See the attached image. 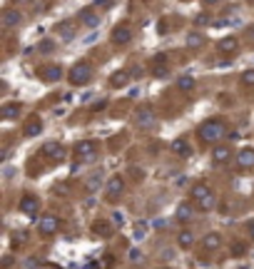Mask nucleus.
<instances>
[{
    "mask_svg": "<svg viewBox=\"0 0 254 269\" xmlns=\"http://www.w3.org/2000/svg\"><path fill=\"white\" fill-rule=\"evenodd\" d=\"M227 135H229V130H227V122L222 117H209L197 127V137L204 145H219Z\"/></svg>",
    "mask_w": 254,
    "mask_h": 269,
    "instance_id": "f257e3e1",
    "label": "nucleus"
},
{
    "mask_svg": "<svg viewBox=\"0 0 254 269\" xmlns=\"http://www.w3.org/2000/svg\"><path fill=\"white\" fill-rule=\"evenodd\" d=\"M189 199L197 204L199 212H209V209L217 207V192H214L207 182H197V184H192V189H189Z\"/></svg>",
    "mask_w": 254,
    "mask_h": 269,
    "instance_id": "f03ea898",
    "label": "nucleus"
},
{
    "mask_svg": "<svg viewBox=\"0 0 254 269\" xmlns=\"http://www.w3.org/2000/svg\"><path fill=\"white\" fill-rule=\"evenodd\" d=\"M92 75H95L92 65H90L87 60H80V63H75V65L70 68V73H68V83H70L73 88H85V85L92 80Z\"/></svg>",
    "mask_w": 254,
    "mask_h": 269,
    "instance_id": "7ed1b4c3",
    "label": "nucleus"
},
{
    "mask_svg": "<svg viewBox=\"0 0 254 269\" xmlns=\"http://www.w3.org/2000/svg\"><path fill=\"white\" fill-rule=\"evenodd\" d=\"M75 157L80 162H95L100 157V145L95 140H80L75 145Z\"/></svg>",
    "mask_w": 254,
    "mask_h": 269,
    "instance_id": "20e7f679",
    "label": "nucleus"
},
{
    "mask_svg": "<svg viewBox=\"0 0 254 269\" xmlns=\"http://www.w3.org/2000/svg\"><path fill=\"white\" fill-rule=\"evenodd\" d=\"M132 120H135V127H137V130H150V127L157 122L155 107H152V105H142V107H137Z\"/></svg>",
    "mask_w": 254,
    "mask_h": 269,
    "instance_id": "39448f33",
    "label": "nucleus"
},
{
    "mask_svg": "<svg viewBox=\"0 0 254 269\" xmlns=\"http://www.w3.org/2000/svg\"><path fill=\"white\" fill-rule=\"evenodd\" d=\"M40 155H43L45 160H50V162H63V160H65V155H68V150H65L60 142L48 140V142L40 147Z\"/></svg>",
    "mask_w": 254,
    "mask_h": 269,
    "instance_id": "423d86ee",
    "label": "nucleus"
},
{
    "mask_svg": "<svg viewBox=\"0 0 254 269\" xmlns=\"http://www.w3.org/2000/svg\"><path fill=\"white\" fill-rule=\"evenodd\" d=\"M122 192H125V177H122V175H112V177L107 179V184H105V197H107V202H117V199L122 197Z\"/></svg>",
    "mask_w": 254,
    "mask_h": 269,
    "instance_id": "0eeeda50",
    "label": "nucleus"
},
{
    "mask_svg": "<svg viewBox=\"0 0 254 269\" xmlns=\"http://www.w3.org/2000/svg\"><path fill=\"white\" fill-rule=\"evenodd\" d=\"M58 229H60V219L55 214H40V219H38L40 237H53V234H58Z\"/></svg>",
    "mask_w": 254,
    "mask_h": 269,
    "instance_id": "6e6552de",
    "label": "nucleus"
},
{
    "mask_svg": "<svg viewBox=\"0 0 254 269\" xmlns=\"http://www.w3.org/2000/svg\"><path fill=\"white\" fill-rule=\"evenodd\" d=\"M197 204L192 202V199H184V202H179L177 204V209H174V219L177 222H182V224H187V222H192L194 217H197Z\"/></svg>",
    "mask_w": 254,
    "mask_h": 269,
    "instance_id": "1a4fd4ad",
    "label": "nucleus"
},
{
    "mask_svg": "<svg viewBox=\"0 0 254 269\" xmlns=\"http://www.w3.org/2000/svg\"><path fill=\"white\" fill-rule=\"evenodd\" d=\"M110 40H112L115 45H120V48L127 45V43L132 40V25H130V23H120V25H115Z\"/></svg>",
    "mask_w": 254,
    "mask_h": 269,
    "instance_id": "9d476101",
    "label": "nucleus"
},
{
    "mask_svg": "<svg viewBox=\"0 0 254 269\" xmlns=\"http://www.w3.org/2000/svg\"><path fill=\"white\" fill-rule=\"evenodd\" d=\"M18 209H20V214L35 217V214H40V199L35 194H23L18 202Z\"/></svg>",
    "mask_w": 254,
    "mask_h": 269,
    "instance_id": "9b49d317",
    "label": "nucleus"
},
{
    "mask_svg": "<svg viewBox=\"0 0 254 269\" xmlns=\"http://www.w3.org/2000/svg\"><path fill=\"white\" fill-rule=\"evenodd\" d=\"M219 247H222V234H219V232H207V234L202 237V242H199V249H202L204 254L219 252Z\"/></svg>",
    "mask_w": 254,
    "mask_h": 269,
    "instance_id": "f8f14e48",
    "label": "nucleus"
},
{
    "mask_svg": "<svg viewBox=\"0 0 254 269\" xmlns=\"http://www.w3.org/2000/svg\"><path fill=\"white\" fill-rule=\"evenodd\" d=\"M232 157H237V155L232 152V147H229V145H217V147L212 150V162H214L217 167L229 165V160H232Z\"/></svg>",
    "mask_w": 254,
    "mask_h": 269,
    "instance_id": "ddd939ff",
    "label": "nucleus"
},
{
    "mask_svg": "<svg viewBox=\"0 0 254 269\" xmlns=\"http://www.w3.org/2000/svg\"><path fill=\"white\" fill-rule=\"evenodd\" d=\"M152 75L155 78H167L169 75V58L165 53H160V55L152 58Z\"/></svg>",
    "mask_w": 254,
    "mask_h": 269,
    "instance_id": "4468645a",
    "label": "nucleus"
},
{
    "mask_svg": "<svg viewBox=\"0 0 254 269\" xmlns=\"http://www.w3.org/2000/svg\"><path fill=\"white\" fill-rule=\"evenodd\" d=\"M43 130H45V125H43V120H40L38 115L28 117L25 125H23V135H25V137H38V135H43Z\"/></svg>",
    "mask_w": 254,
    "mask_h": 269,
    "instance_id": "2eb2a0df",
    "label": "nucleus"
},
{
    "mask_svg": "<svg viewBox=\"0 0 254 269\" xmlns=\"http://www.w3.org/2000/svg\"><path fill=\"white\" fill-rule=\"evenodd\" d=\"M217 50H219L222 55H232V53H237V50H239V38H237V35H224V38H219Z\"/></svg>",
    "mask_w": 254,
    "mask_h": 269,
    "instance_id": "dca6fc26",
    "label": "nucleus"
},
{
    "mask_svg": "<svg viewBox=\"0 0 254 269\" xmlns=\"http://www.w3.org/2000/svg\"><path fill=\"white\" fill-rule=\"evenodd\" d=\"M234 160H237V167H239V170H252V167H254V147L239 150Z\"/></svg>",
    "mask_w": 254,
    "mask_h": 269,
    "instance_id": "f3484780",
    "label": "nucleus"
},
{
    "mask_svg": "<svg viewBox=\"0 0 254 269\" xmlns=\"http://www.w3.org/2000/svg\"><path fill=\"white\" fill-rule=\"evenodd\" d=\"M20 112H23V105H20V102H5L3 107H0V117H3L5 122L18 120V117H20Z\"/></svg>",
    "mask_w": 254,
    "mask_h": 269,
    "instance_id": "a211bd4d",
    "label": "nucleus"
},
{
    "mask_svg": "<svg viewBox=\"0 0 254 269\" xmlns=\"http://www.w3.org/2000/svg\"><path fill=\"white\" fill-rule=\"evenodd\" d=\"M80 23H83L85 28H97V25L102 23V15H100L95 8H85V10L80 13Z\"/></svg>",
    "mask_w": 254,
    "mask_h": 269,
    "instance_id": "6ab92c4d",
    "label": "nucleus"
},
{
    "mask_svg": "<svg viewBox=\"0 0 254 269\" xmlns=\"http://www.w3.org/2000/svg\"><path fill=\"white\" fill-rule=\"evenodd\" d=\"M63 75H65V73H63L60 65H45V68L40 70V80H43V83H60Z\"/></svg>",
    "mask_w": 254,
    "mask_h": 269,
    "instance_id": "aec40b11",
    "label": "nucleus"
},
{
    "mask_svg": "<svg viewBox=\"0 0 254 269\" xmlns=\"http://www.w3.org/2000/svg\"><path fill=\"white\" fill-rule=\"evenodd\" d=\"M55 33H58L63 40H73V38L78 35V25H75L73 20H63V23L55 25Z\"/></svg>",
    "mask_w": 254,
    "mask_h": 269,
    "instance_id": "412c9836",
    "label": "nucleus"
},
{
    "mask_svg": "<svg viewBox=\"0 0 254 269\" xmlns=\"http://www.w3.org/2000/svg\"><path fill=\"white\" fill-rule=\"evenodd\" d=\"M92 234L95 237H102V239H110L112 237V224L107 219H95L92 222Z\"/></svg>",
    "mask_w": 254,
    "mask_h": 269,
    "instance_id": "4be33fe9",
    "label": "nucleus"
},
{
    "mask_svg": "<svg viewBox=\"0 0 254 269\" xmlns=\"http://www.w3.org/2000/svg\"><path fill=\"white\" fill-rule=\"evenodd\" d=\"M130 80H132V75H130L127 70H117V73L110 75V88H115V90L120 88V90H122V88H127Z\"/></svg>",
    "mask_w": 254,
    "mask_h": 269,
    "instance_id": "5701e85b",
    "label": "nucleus"
},
{
    "mask_svg": "<svg viewBox=\"0 0 254 269\" xmlns=\"http://www.w3.org/2000/svg\"><path fill=\"white\" fill-rule=\"evenodd\" d=\"M20 23H23V15H20L18 10L8 8V10L3 13V28H15V25H20Z\"/></svg>",
    "mask_w": 254,
    "mask_h": 269,
    "instance_id": "b1692460",
    "label": "nucleus"
},
{
    "mask_svg": "<svg viewBox=\"0 0 254 269\" xmlns=\"http://www.w3.org/2000/svg\"><path fill=\"white\" fill-rule=\"evenodd\" d=\"M177 247L179 249H192L194 247V232L192 229H182L177 234Z\"/></svg>",
    "mask_w": 254,
    "mask_h": 269,
    "instance_id": "393cba45",
    "label": "nucleus"
},
{
    "mask_svg": "<svg viewBox=\"0 0 254 269\" xmlns=\"http://www.w3.org/2000/svg\"><path fill=\"white\" fill-rule=\"evenodd\" d=\"M172 152L179 155V157H189V155H192V147H189V142H187L184 137H177V140L172 142Z\"/></svg>",
    "mask_w": 254,
    "mask_h": 269,
    "instance_id": "a878e982",
    "label": "nucleus"
},
{
    "mask_svg": "<svg viewBox=\"0 0 254 269\" xmlns=\"http://www.w3.org/2000/svg\"><path fill=\"white\" fill-rule=\"evenodd\" d=\"M194 88H197V83H194L192 75H179V78H177V90H179V92H192Z\"/></svg>",
    "mask_w": 254,
    "mask_h": 269,
    "instance_id": "bb28decb",
    "label": "nucleus"
},
{
    "mask_svg": "<svg viewBox=\"0 0 254 269\" xmlns=\"http://www.w3.org/2000/svg\"><path fill=\"white\" fill-rule=\"evenodd\" d=\"M100 184H102V175H100V172H92V175L85 179V187H87V192H95V189H100Z\"/></svg>",
    "mask_w": 254,
    "mask_h": 269,
    "instance_id": "cd10ccee",
    "label": "nucleus"
},
{
    "mask_svg": "<svg viewBox=\"0 0 254 269\" xmlns=\"http://www.w3.org/2000/svg\"><path fill=\"white\" fill-rule=\"evenodd\" d=\"M239 85H242V88H247V90H252V88H254V68H252V70H244V73L239 75Z\"/></svg>",
    "mask_w": 254,
    "mask_h": 269,
    "instance_id": "c85d7f7f",
    "label": "nucleus"
},
{
    "mask_svg": "<svg viewBox=\"0 0 254 269\" xmlns=\"http://www.w3.org/2000/svg\"><path fill=\"white\" fill-rule=\"evenodd\" d=\"M204 45V38L199 33H189L187 35V48H202Z\"/></svg>",
    "mask_w": 254,
    "mask_h": 269,
    "instance_id": "c756f323",
    "label": "nucleus"
},
{
    "mask_svg": "<svg viewBox=\"0 0 254 269\" xmlns=\"http://www.w3.org/2000/svg\"><path fill=\"white\" fill-rule=\"evenodd\" d=\"M229 252H232V257H244L247 254V244L244 242H232V247H229Z\"/></svg>",
    "mask_w": 254,
    "mask_h": 269,
    "instance_id": "7c9ffc66",
    "label": "nucleus"
},
{
    "mask_svg": "<svg viewBox=\"0 0 254 269\" xmlns=\"http://www.w3.org/2000/svg\"><path fill=\"white\" fill-rule=\"evenodd\" d=\"M130 179L132 182H142L145 179V170L142 167H130Z\"/></svg>",
    "mask_w": 254,
    "mask_h": 269,
    "instance_id": "2f4dec72",
    "label": "nucleus"
},
{
    "mask_svg": "<svg viewBox=\"0 0 254 269\" xmlns=\"http://www.w3.org/2000/svg\"><path fill=\"white\" fill-rule=\"evenodd\" d=\"M147 237V222H137L135 224V239H145Z\"/></svg>",
    "mask_w": 254,
    "mask_h": 269,
    "instance_id": "473e14b6",
    "label": "nucleus"
},
{
    "mask_svg": "<svg viewBox=\"0 0 254 269\" xmlns=\"http://www.w3.org/2000/svg\"><path fill=\"white\" fill-rule=\"evenodd\" d=\"M38 50H40V53H53V50H55V43H53V40H40V43H38Z\"/></svg>",
    "mask_w": 254,
    "mask_h": 269,
    "instance_id": "72a5a7b5",
    "label": "nucleus"
},
{
    "mask_svg": "<svg viewBox=\"0 0 254 269\" xmlns=\"http://www.w3.org/2000/svg\"><path fill=\"white\" fill-rule=\"evenodd\" d=\"M130 262H142V252L140 249H130Z\"/></svg>",
    "mask_w": 254,
    "mask_h": 269,
    "instance_id": "f704fd0d",
    "label": "nucleus"
},
{
    "mask_svg": "<svg viewBox=\"0 0 254 269\" xmlns=\"http://www.w3.org/2000/svg\"><path fill=\"white\" fill-rule=\"evenodd\" d=\"M207 23H209L207 15H197V18H194V25H197V28H199V25H207Z\"/></svg>",
    "mask_w": 254,
    "mask_h": 269,
    "instance_id": "c9c22d12",
    "label": "nucleus"
},
{
    "mask_svg": "<svg viewBox=\"0 0 254 269\" xmlns=\"http://www.w3.org/2000/svg\"><path fill=\"white\" fill-rule=\"evenodd\" d=\"M112 222H115V224H122V222H125L122 212H112Z\"/></svg>",
    "mask_w": 254,
    "mask_h": 269,
    "instance_id": "e433bc0d",
    "label": "nucleus"
},
{
    "mask_svg": "<svg viewBox=\"0 0 254 269\" xmlns=\"http://www.w3.org/2000/svg\"><path fill=\"white\" fill-rule=\"evenodd\" d=\"M105 105H107V100H100V102H95V105H92V112H97V110H102Z\"/></svg>",
    "mask_w": 254,
    "mask_h": 269,
    "instance_id": "4c0bfd02",
    "label": "nucleus"
},
{
    "mask_svg": "<svg viewBox=\"0 0 254 269\" xmlns=\"http://www.w3.org/2000/svg\"><path fill=\"white\" fill-rule=\"evenodd\" d=\"M247 234H249V237H252V239H254V219H252V222H249V224H247Z\"/></svg>",
    "mask_w": 254,
    "mask_h": 269,
    "instance_id": "58836bf2",
    "label": "nucleus"
},
{
    "mask_svg": "<svg viewBox=\"0 0 254 269\" xmlns=\"http://www.w3.org/2000/svg\"><path fill=\"white\" fill-rule=\"evenodd\" d=\"M95 5H97V8H107L110 0H95Z\"/></svg>",
    "mask_w": 254,
    "mask_h": 269,
    "instance_id": "ea45409f",
    "label": "nucleus"
},
{
    "mask_svg": "<svg viewBox=\"0 0 254 269\" xmlns=\"http://www.w3.org/2000/svg\"><path fill=\"white\" fill-rule=\"evenodd\" d=\"M207 5H217V3H222V0H204Z\"/></svg>",
    "mask_w": 254,
    "mask_h": 269,
    "instance_id": "a19ab883",
    "label": "nucleus"
},
{
    "mask_svg": "<svg viewBox=\"0 0 254 269\" xmlns=\"http://www.w3.org/2000/svg\"><path fill=\"white\" fill-rule=\"evenodd\" d=\"M247 33H249V38H252V40H254V25H252V28H249V30H247Z\"/></svg>",
    "mask_w": 254,
    "mask_h": 269,
    "instance_id": "79ce46f5",
    "label": "nucleus"
},
{
    "mask_svg": "<svg viewBox=\"0 0 254 269\" xmlns=\"http://www.w3.org/2000/svg\"><path fill=\"white\" fill-rule=\"evenodd\" d=\"M85 269H97V264H90V267H85Z\"/></svg>",
    "mask_w": 254,
    "mask_h": 269,
    "instance_id": "37998d69",
    "label": "nucleus"
},
{
    "mask_svg": "<svg viewBox=\"0 0 254 269\" xmlns=\"http://www.w3.org/2000/svg\"><path fill=\"white\" fill-rule=\"evenodd\" d=\"M179 3H189V0H179Z\"/></svg>",
    "mask_w": 254,
    "mask_h": 269,
    "instance_id": "c03bdc74",
    "label": "nucleus"
},
{
    "mask_svg": "<svg viewBox=\"0 0 254 269\" xmlns=\"http://www.w3.org/2000/svg\"><path fill=\"white\" fill-rule=\"evenodd\" d=\"M160 269H169V267H160Z\"/></svg>",
    "mask_w": 254,
    "mask_h": 269,
    "instance_id": "a18cd8bd",
    "label": "nucleus"
},
{
    "mask_svg": "<svg viewBox=\"0 0 254 269\" xmlns=\"http://www.w3.org/2000/svg\"><path fill=\"white\" fill-rule=\"evenodd\" d=\"M249 3H254V0H249Z\"/></svg>",
    "mask_w": 254,
    "mask_h": 269,
    "instance_id": "49530a36",
    "label": "nucleus"
}]
</instances>
